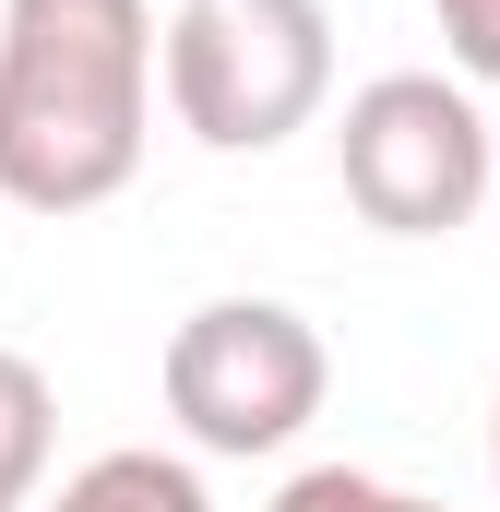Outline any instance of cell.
<instances>
[{
  "label": "cell",
  "instance_id": "4",
  "mask_svg": "<svg viewBox=\"0 0 500 512\" xmlns=\"http://www.w3.org/2000/svg\"><path fill=\"white\" fill-rule=\"evenodd\" d=\"M322 382L334 358L286 298H203L167 334V417L203 453H286L322 417Z\"/></svg>",
  "mask_w": 500,
  "mask_h": 512
},
{
  "label": "cell",
  "instance_id": "3",
  "mask_svg": "<svg viewBox=\"0 0 500 512\" xmlns=\"http://www.w3.org/2000/svg\"><path fill=\"white\" fill-rule=\"evenodd\" d=\"M334 167H346V203L370 215L381 239H453L500 191V131L441 72H381V84L346 96Z\"/></svg>",
  "mask_w": 500,
  "mask_h": 512
},
{
  "label": "cell",
  "instance_id": "6",
  "mask_svg": "<svg viewBox=\"0 0 500 512\" xmlns=\"http://www.w3.org/2000/svg\"><path fill=\"white\" fill-rule=\"evenodd\" d=\"M48 441H60V393H48V370H36L24 346H0V512L36 501Z\"/></svg>",
  "mask_w": 500,
  "mask_h": 512
},
{
  "label": "cell",
  "instance_id": "2",
  "mask_svg": "<svg viewBox=\"0 0 500 512\" xmlns=\"http://www.w3.org/2000/svg\"><path fill=\"white\" fill-rule=\"evenodd\" d=\"M334 12L322 0H179L167 12V108L215 155H262L322 120Z\"/></svg>",
  "mask_w": 500,
  "mask_h": 512
},
{
  "label": "cell",
  "instance_id": "5",
  "mask_svg": "<svg viewBox=\"0 0 500 512\" xmlns=\"http://www.w3.org/2000/svg\"><path fill=\"white\" fill-rule=\"evenodd\" d=\"M48 512H215V501H203V477H191L179 453H143V441H131V453H96L84 477H60Z\"/></svg>",
  "mask_w": 500,
  "mask_h": 512
},
{
  "label": "cell",
  "instance_id": "7",
  "mask_svg": "<svg viewBox=\"0 0 500 512\" xmlns=\"http://www.w3.org/2000/svg\"><path fill=\"white\" fill-rule=\"evenodd\" d=\"M274 512H441V501L381 489V477H358V465H310V477H286V501H274Z\"/></svg>",
  "mask_w": 500,
  "mask_h": 512
},
{
  "label": "cell",
  "instance_id": "9",
  "mask_svg": "<svg viewBox=\"0 0 500 512\" xmlns=\"http://www.w3.org/2000/svg\"><path fill=\"white\" fill-rule=\"evenodd\" d=\"M489 477H500V405H489Z\"/></svg>",
  "mask_w": 500,
  "mask_h": 512
},
{
  "label": "cell",
  "instance_id": "1",
  "mask_svg": "<svg viewBox=\"0 0 500 512\" xmlns=\"http://www.w3.org/2000/svg\"><path fill=\"white\" fill-rule=\"evenodd\" d=\"M167 36L143 0H0V203L96 215L155 131Z\"/></svg>",
  "mask_w": 500,
  "mask_h": 512
},
{
  "label": "cell",
  "instance_id": "8",
  "mask_svg": "<svg viewBox=\"0 0 500 512\" xmlns=\"http://www.w3.org/2000/svg\"><path fill=\"white\" fill-rule=\"evenodd\" d=\"M441 12V48L465 60V84H500V0H429Z\"/></svg>",
  "mask_w": 500,
  "mask_h": 512
}]
</instances>
